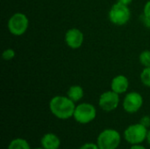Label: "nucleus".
Returning <instances> with one entry per match:
<instances>
[{"mask_svg":"<svg viewBox=\"0 0 150 149\" xmlns=\"http://www.w3.org/2000/svg\"><path fill=\"white\" fill-rule=\"evenodd\" d=\"M120 141V134L114 129H105L102 131L97 139V144L99 149H117Z\"/></svg>","mask_w":150,"mask_h":149,"instance_id":"f03ea898","label":"nucleus"},{"mask_svg":"<svg viewBox=\"0 0 150 149\" xmlns=\"http://www.w3.org/2000/svg\"><path fill=\"white\" fill-rule=\"evenodd\" d=\"M79 149H99L98 144L95 143H85L80 147Z\"/></svg>","mask_w":150,"mask_h":149,"instance_id":"a211bd4d","label":"nucleus"},{"mask_svg":"<svg viewBox=\"0 0 150 149\" xmlns=\"http://www.w3.org/2000/svg\"><path fill=\"white\" fill-rule=\"evenodd\" d=\"M2 57L4 61H10L12 60L15 57V51L11 48H8L5 49L3 54H2Z\"/></svg>","mask_w":150,"mask_h":149,"instance_id":"dca6fc26","label":"nucleus"},{"mask_svg":"<svg viewBox=\"0 0 150 149\" xmlns=\"http://www.w3.org/2000/svg\"><path fill=\"white\" fill-rule=\"evenodd\" d=\"M128 86H129L128 79L127 78V76H123V75H119V76H115L112 79V84H111L112 90L118 93L119 95L125 93L127 90Z\"/></svg>","mask_w":150,"mask_h":149,"instance_id":"9d476101","label":"nucleus"},{"mask_svg":"<svg viewBox=\"0 0 150 149\" xmlns=\"http://www.w3.org/2000/svg\"><path fill=\"white\" fill-rule=\"evenodd\" d=\"M97 116V110L91 104L83 103L76 106L73 118L80 124H88L95 119Z\"/></svg>","mask_w":150,"mask_h":149,"instance_id":"39448f33","label":"nucleus"},{"mask_svg":"<svg viewBox=\"0 0 150 149\" xmlns=\"http://www.w3.org/2000/svg\"><path fill=\"white\" fill-rule=\"evenodd\" d=\"M143 14L148 16V17H150V0L146 3L145 6H144V10H143Z\"/></svg>","mask_w":150,"mask_h":149,"instance_id":"aec40b11","label":"nucleus"},{"mask_svg":"<svg viewBox=\"0 0 150 149\" xmlns=\"http://www.w3.org/2000/svg\"><path fill=\"white\" fill-rule=\"evenodd\" d=\"M129 149H146V148H144L143 146H141V145L137 144V145H133Z\"/></svg>","mask_w":150,"mask_h":149,"instance_id":"4be33fe9","label":"nucleus"},{"mask_svg":"<svg viewBox=\"0 0 150 149\" xmlns=\"http://www.w3.org/2000/svg\"><path fill=\"white\" fill-rule=\"evenodd\" d=\"M141 81L145 86L150 87V67H147L142 70L141 74Z\"/></svg>","mask_w":150,"mask_h":149,"instance_id":"2eb2a0df","label":"nucleus"},{"mask_svg":"<svg viewBox=\"0 0 150 149\" xmlns=\"http://www.w3.org/2000/svg\"><path fill=\"white\" fill-rule=\"evenodd\" d=\"M83 33L77 28H71L65 34V42L72 49L79 48L83 43Z\"/></svg>","mask_w":150,"mask_h":149,"instance_id":"1a4fd4ad","label":"nucleus"},{"mask_svg":"<svg viewBox=\"0 0 150 149\" xmlns=\"http://www.w3.org/2000/svg\"><path fill=\"white\" fill-rule=\"evenodd\" d=\"M131 17V11L127 5L122 4L120 3L114 4L110 11H109V19L110 21L117 25H126Z\"/></svg>","mask_w":150,"mask_h":149,"instance_id":"7ed1b4c3","label":"nucleus"},{"mask_svg":"<svg viewBox=\"0 0 150 149\" xmlns=\"http://www.w3.org/2000/svg\"><path fill=\"white\" fill-rule=\"evenodd\" d=\"M49 109L54 116L60 119H68L74 115L76 109L75 102L69 97L56 96L49 102Z\"/></svg>","mask_w":150,"mask_h":149,"instance_id":"f257e3e1","label":"nucleus"},{"mask_svg":"<svg viewBox=\"0 0 150 149\" xmlns=\"http://www.w3.org/2000/svg\"><path fill=\"white\" fill-rule=\"evenodd\" d=\"M40 144L45 149H59L61 141L59 137L54 133H46L40 140Z\"/></svg>","mask_w":150,"mask_h":149,"instance_id":"9b49d317","label":"nucleus"},{"mask_svg":"<svg viewBox=\"0 0 150 149\" xmlns=\"http://www.w3.org/2000/svg\"><path fill=\"white\" fill-rule=\"evenodd\" d=\"M140 62L145 68L150 67V50H144L140 54Z\"/></svg>","mask_w":150,"mask_h":149,"instance_id":"4468645a","label":"nucleus"},{"mask_svg":"<svg viewBox=\"0 0 150 149\" xmlns=\"http://www.w3.org/2000/svg\"><path fill=\"white\" fill-rule=\"evenodd\" d=\"M29 20L27 17L21 12L13 14L8 21V29L10 32L15 36L24 34L28 29Z\"/></svg>","mask_w":150,"mask_h":149,"instance_id":"423d86ee","label":"nucleus"},{"mask_svg":"<svg viewBox=\"0 0 150 149\" xmlns=\"http://www.w3.org/2000/svg\"><path fill=\"white\" fill-rule=\"evenodd\" d=\"M143 105L142 96L135 91L127 94L123 101V108L128 113L137 112Z\"/></svg>","mask_w":150,"mask_h":149,"instance_id":"6e6552de","label":"nucleus"},{"mask_svg":"<svg viewBox=\"0 0 150 149\" xmlns=\"http://www.w3.org/2000/svg\"><path fill=\"white\" fill-rule=\"evenodd\" d=\"M120 104V97L119 94L114 92L113 90L105 91L101 94L98 105L100 108L105 112H112L114 111Z\"/></svg>","mask_w":150,"mask_h":149,"instance_id":"0eeeda50","label":"nucleus"},{"mask_svg":"<svg viewBox=\"0 0 150 149\" xmlns=\"http://www.w3.org/2000/svg\"><path fill=\"white\" fill-rule=\"evenodd\" d=\"M35 149H45V148H35Z\"/></svg>","mask_w":150,"mask_h":149,"instance_id":"b1692460","label":"nucleus"},{"mask_svg":"<svg viewBox=\"0 0 150 149\" xmlns=\"http://www.w3.org/2000/svg\"><path fill=\"white\" fill-rule=\"evenodd\" d=\"M83 95H84L83 89L79 85L71 86L67 92V97H69L75 103L80 101L83 97Z\"/></svg>","mask_w":150,"mask_h":149,"instance_id":"f8f14e48","label":"nucleus"},{"mask_svg":"<svg viewBox=\"0 0 150 149\" xmlns=\"http://www.w3.org/2000/svg\"><path fill=\"white\" fill-rule=\"evenodd\" d=\"M147 127L139 123L129 126L124 132V138L128 143L132 145H137L142 143L147 139Z\"/></svg>","mask_w":150,"mask_h":149,"instance_id":"20e7f679","label":"nucleus"},{"mask_svg":"<svg viewBox=\"0 0 150 149\" xmlns=\"http://www.w3.org/2000/svg\"><path fill=\"white\" fill-rule=\"evenodd\" d=\"M140 123L142 125V126H144L145 127H149L150 126V117L149 116H144V117H142V119H141V120H140Z\"/></svg>","mask_w":150,"mask_h":149,"instance_id":"f3484780","label":"nucleus"},{"mask_svg":"<svg viewBox=\"0 0 150 149\" xmlns=\"http://www.w3.org/2000/svg\"><path fill=\"white\" fill-rule=\"evenodd\" d=\"M133 0H118V3H120L122 4H125V5H128L132 3Z\"/></svg>","mask_w":150,"mask_h":149,"instance_id":"412c9836","label":"nucleus"},{"mask_svg":"<svg viewBox=\"0 0 150 149\" xmlns=\"http://www.w3.org/2000/svg\"><path fill=\"white\" fill-rule=\"evenodd\" d=\"M147 141H148V143L150 145V130L149 131H148V134H147Z\"/></svg>","mask_w":150,"mask_h":149,"instance_id":"5701e85b","label":"nucleus"},{"mask_svg":"<svg viewBox=\"0 0 150 149\" xmlns=\"http://www.w3.org/2000/svg\"><path fill=\"white\" fill-rule=\"evenodd\" d=\"M8 149H31V148L29 143L25 140L21 138H17L10 142Z\"/></svg>","mask_w":150,"mask_h":149,"instance_id":"ddd939ff","label":"nucleus"},{"mask_svg":"<svg viewBox=\"0 0 150 149\" xmlns=\"http://www.w3.org/2000/svg\"><path fill=\"white\" fill-rule=\"evenodd\" d=\"M142 23L144 24L145 26H147L148 28H150V17H148L144 14H142Z\"/></svg>","mask_w":150,"mask_h":149,"instance_id":"6ab92c4d","label":"nucleus"}]
</instances>
